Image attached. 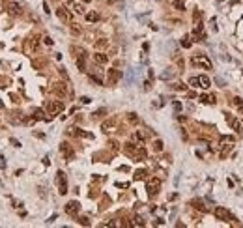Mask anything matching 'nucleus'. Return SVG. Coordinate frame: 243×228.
<instances>
[{"label":"nucleus","instance_id":"24","mask_svg":"<svg viewBox=\"0 0 243 228\" xmlns=\"http://www.w3.org/2000/svg\"><path fill=\"white\" fill-rule=\"evenodd\" d=\"M182 45H183V47H191V41H189V39H187V38H185V39L182 41Z\"/></svg>","mask_w":243,"mask_h":228},{"label":"nucleus","instance_id":"8","mask_svg":"<svg viewBox=\"0 0 243 228\" xmlns=\"http://www.w3.org/2000/svg\"><path fill=\"white\" fill-rule=\"evenodd\" d=\"M8 10H10L11 15H19V13H21V6L17 2H10L8 4Z\"/></svg>","mask_w":243,"mask_h":228},{"label":"nucleus","instance_id":"29","mask_svg":"<svg viewBox=\"0 0 243 228\" xmlns=\"http://www.w3.org/2000/svg\"><path fill=\"white\" fill-rule=\"evenodd\" d=\"M75 11H77V13H82L84 10H82V6H75Z\"/></svg>","mask_w":243,"mask_h":228},{"label":"nucleus","instance_id":"5","mask_svg":"<svg viewBox=\"0 0 243 228\" xmlns=\"http://www.w3.org/2000/svg\"><path fill=\"white\" fill-rule=\"evenodd\" d=\"M193 64L194 66H202V67H206V69H211V62L208 60L206 56H194L193 58Z\"/></svg>","mask_w":243,"mask_h":228},{"label":"nucleus","instance_id":"28","mask_svg":"<svg viewBox=\"0 0 243 228\" xmlns=\"http://www.w3.org/2000/svg\"><path fill=\"white\" fill-rule=\"evenodd\" d=\"M129 120L133 122V123H137V114H129Z\"/></svg>","mask_w":243,"mask_h":228},{"label":"nucleus","instance_id":"2","mask_svg":"<svg viewBox=\"0 0 243 228\" xmlns=\"http://www.w3.org/2000/svg\"><path fill=\"white\" fill-rule=\"evenodd\" d=\"M56 179H58V193H60V195H66V193H67L66 174H64V172H58V174H56Z\"/></svg>","mask_w":243,"mask_h":228},{"label":"nucleus","instance_id":"9","mask_svg":"<svg viewBox=\"0 0 243 228\" xmlns=\"http://www.w3.org/2000/svg\"><path fill=\"white\" fill-rule=\"evenodd\" d=\"M122 79V73L120 71H116V69H110L109 71V80L110 82H116V80H120Z\"/></svg>","mask_w":243,"mask_h":228},{"label":"nucleus","instance_id":"11","mask_svg":"<svg viewBox=\"0 0 243 228\" xmlns=\"http://www.w3.org/2000/svg\"><path fill=\"white\" fill-rule=\"evenodd\" d=\"M198 84L202 86V88H210L211 82H210V79H208L206 75H200V77H198Z\"/></svg>","mask_w":243,"mask_h":228},{"label":"nucleus","instance_id":"17","mask_svg":"<svg viewBox=\"0 0 243 228\" xmlns=\"http://www.w3.org/2000/svg\"><path fill=\"white\" fill-rule=\"evenodd\" d=\"M77 66H79V69H81V71H84V69H86V64H84V56H81V58L77 60Z\"/></svg>","mask_w":243,"mask_h":228},{"label":"nucleus","instance_id":"26","mask_svg":"<svg viewBox=\"0 0 243 228\" xmlns=\"http://www.w3.org/2000/svg\"><path fill=\"white\" fill-rule=\"evenodd\" d=\"M81 101H82V103H84V105H88V103H90V101H92V99H90V97H86V95H84V97H81Z\"/></svg>","mask_w":243,"mask_h":228},{"label":"nucleus","instance_id":"21","mask_svg":"<svg viewBox=\"0 0 243 228\" xmlns=\"http://www.w3.org/2000/svg\"><path fill=\"white\" fill-rule=\"evenodd\" d=\"M144 174H146V172H144V170H138V172H137V176H135V178H137V179H142V178H144Z\"/></svg>","mask_w":243,"mask_h":228},{"label":"nucleus","instance_id":"30","mask_svg":"<svg viewBox=\"0 0 243 228\" xmlns=\"http://www.w3.org/2000/svg\"><path fill=\"white\" fill-rule=\"evenodd\" d=\"M232 103H234V105H241V99H239V97H234Z\"/></svg>","mask_w":243,"mask_h":228},{"label":"nucleus","instance_id":"6","mask_svg":"<svg viewBox=\"0 0 243 228\" xmlns=\"http://www.w3.org/2000/svg\"><path fill=\"white\" fill-rule=\"evenodd\" d=\"M228 123L232 125V129H234V131H238V135H243V122L234 120V118H228Z\"/></svg>","mask_w":243,"mask_h":228},{"label":"nucleus","instance_id":"13","mask_svg":"<svg viewBox=\"0 0 243 228\" xmlns=\"http://www.w3.org/2000/svg\"><path fill=\"white\" fill-rule=\"evenodd\" d=\"M191 206H193V208H196V210H200V211H208V208L200 202V200H191Z\"/></svg>","mask_w":243,"mask_h":228},{"label":"nucleus","instance_id":"20","mask_svg":"<svg viewBox=\"0 0 243 228\" xmlns=\"http://www.w3.org/2000/svg\"><path fill=\"white\" fill-rule=\"evenodd\" d=\"M135 224H137V226H144V221H142L140 217H135Z\"/></svg>","mask_w":243,"mask_h":228},{"label":"nucleus","instance_id":"10","mask_svg":"<svg viewBox=\"0 0 243 228\" xmlns=\"http://www.w3.org/2000/svg\"><path fill=\"white\" fill-rule=\"evenodd\" d=\"M52 92H54V94H58L60 97H62V95H66V94H67V90L64 88V84H54V88H52Z\"/></svg>","mask_w":243,"mask_h":228},{"label":"nucleus","instance_id":"1","mask_svg":"<svg viewBox=\"0 0 243 228\" xmlns=\"http://www.w3.org/2000/svg\"><path fill=\"white\" fill-rule=\"evenodd\" d=\"M47 110H49V114H51V116H54V114H58V112L64 110V103H62V101H49L47 103Z\"/></svg>","mask_w":243,"mask_h":228},{"label":"nucleus","instance_id":"4","mask_svg":"<svg viewBox=\"0 0 243 228\" xmlns=\"http://www.w3.org/2000/svg\"><path fill=\"white\" fill-rule=\"evenodd\" d=\"M215 217L221 219V221H234L232 213H230V211H226L225 208H217V210H215Z\"/></svg>","mask_w":243,"mask_h":228},{"label":"nucleus","instance_id":"23","mask_svg":"<svg viewBox=\"0 0 243 228\" xmlns=\"http://www.w3.org/2000/svg\"><path fill=\"white\" fill-rule=\"evenodd\" d=\"M174 6H176L178 10H183V4H182V2H178V0H174Z\"/></svg>","mask_w":243,"mask_h":228},{"label":"nucleus","instance_id":"31","mask_svg":"<svg viewBox=\"0 0 243 228\" xmlns=\"http://www.w3.org/2000/svg\"><path fill=\"white\" fill-rule=\"evenodd\" d=\"M84 2H90V0H84Z\"/></svg>","mask_w":243,"mask_h":228},{"label":"nucleus","instance_id":"27","mask_svg":"<svg viewBox=\"0 0 243 228\" xmlns=\"http://www.w3.org/2000/svg\"><path fill=\"white\" fill-rule=\"evenodd\" d=\"M79 223H81V224H86V226L90 224V223H88V219H84V217H82V219H79Z\"/></svg>","mask_w":243,"mask_h":228},{"label":"nucleus","instance_id":"18","mask_svg":"<svg viewBox=\"0 0 243 228\" xmlns=\"http://www.w3.org/2000/svg\"><path fill=\"white\" fill-rule=\"evenodd\" d=\"M189 84H191V86H196V84H198V77H191V79H189Z\"/></svg>","mask_w":243,"mask_h":228},{"label":"nucleus","instance_id":"3","mask_svg":"<svg viewBox=\"0 0 243 228\" xmlns=\"http://www.w3.org/2000/svg\"><path fill=\"white\" fill-rule=\"evenodd\" d=\"M159 185H161V182H159L157 178H151V179H148V183H146V189H148V193L154 196V195H157Z\"/></svg>","mask_w":243,"mask_h":228},{"label":"nucleus","instance_id":"14","mask_svg":"<svg viewBox=\"0 0 243 228\" xmlns=\"http://www.w3.org/2000/svg\"><path fill=\"white\" fill-rule=\"evenodd\" d=\"M58 17H60L62 21H69V19H71V17H69V13H67V10H66V8H60V10H58Z\"/></svg>","mask_w":243,"mask_h":228},{"label":"nucleus","instance_id":"22","mask_svg":"<svg viewBox=\"0 0 243 228\" xmlns=\"http://www.w3.org/2000/svg\"><path fill=\"white\" fill-rule=\"evenodd\" d=\"M215 82H217L219 86H225V79H221V77H217V79H215Z\"/></svg>","mask_w":243,"mask_h":228},{"label":"nucleus","instance_id":"15","mask_svg":"<svg viewBox=\"0 0 243 228\" xmlns=\"http://www.w3.org/2000/svg\"><path fill=\"white\" fill-rule=\"evenodd\" d=\"M200 101H202V103H210V105H211V103H215V95H200Z\"/></svg>","mask_w":243,"mask_h":228},{"label":"nucleus","instance_id":"12","mask_svg":"<svg viewBox=\"0 0 243 228\" xmlns=\"http://www.w3.org/2000/svg\"><path fill=\"white\" fill-rule=\"evenodd\" d=\"M94 58H95L97 64H107V60H109L103 52H95V54H94Z\"/></svg>","mask_w":243,"mask_h":228},{"label":"nucleus","instance_id":"19","mask_svg":"<svg viewBox=\"0 0 243 228\" xmlns=\"http://www.w3.org/2000/svg\"><path fill=\"white\" fill-rule=\"evenodd\" d=\"M34 116H36L38 120H39V118H43V110H41V108H38L36 112H34Z\"/></svg>","mask_w":243,"mask_h":228},{"label":"nucleus","instance_id":"25","mask_svg":"<svg viewBox=\"0 0 243 228\" xmlns=\"http://www.w3.org/2000/svg\"><path fill=\"white\" fill-rule=\"evenodd\" d=\"M161 148H163V142H161V140H157V142H155V150L159 151V150H161Z\"/></svg>","mask_w":243,"mask_h":228},{"label":"nucleus","instance_id":"7","mask_svg":"<svg viewBox=\"0 0 243 228\" xmlns=\"http://www.w3.org/2000/svg\"><path fill=\"white\" fill-rule=\"evenodd\" d=\"M81 210V206H79V202H69L67 206H66V213H69V215H75Z\"/></svg>","mask_w":243,"mask_h":228},{"label":"nucleus","instance_id":"16","mask_svg":"<svg viewBox=\"0 0 243 228\" xmlns=\"http://www.w3.org/2000/svg\"><path fill=\"white\" fill-rule=\"evenodd\" d=\"M97 19H99V15H97L95 11H90V13H86V21H90V23H95Z\"/></svg>","mask_w":243,"mask_h":228}]
</instances>
